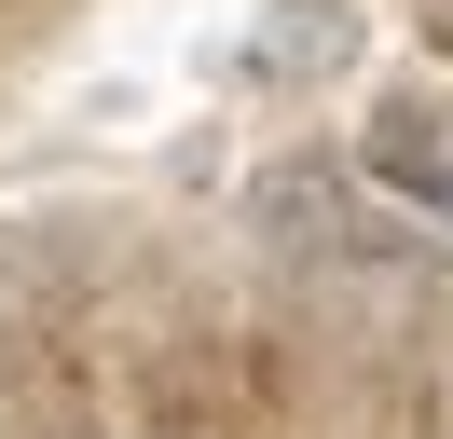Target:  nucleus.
<instances>
[{"instance_id":"1","label":"nucleus","mask_w":453,"mask_h":439,"mask_svg":"<svg viewBox=\"0 0 453 439\" xmlns=\"http://www.w3.org/2000/svg\"><path fill=\"white\" fill-rule=\"evenodd\" d=\"M371 165H385L426 220H453V110H440V96H398L385 124H371Z\"/></svg>"},{"instance_id":"2","label":"nucleus","mask_w":453,"mask_h":439,"mask_svg":"<svg viewBox=\"0 0 453 439\" xmlns=\"http://www.w3.org/2000/svg\"><path fill=\"white\" fill-rule=\"evenodd\" d=\"M261 220H275L288 247H330V261L371 247V234H357V192H343L330 165H275V179H261Z\"/></svg>"}]
</instances>
